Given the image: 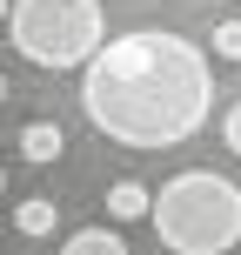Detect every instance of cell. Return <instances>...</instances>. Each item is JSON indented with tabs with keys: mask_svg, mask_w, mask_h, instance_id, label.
<instances>
[{
	"mask_svg": "<svg viewBox=\"0 0 241 255\" xmlns=\"http://www.w3.org/2000/svg\"><path fill=\"white\" fill-rule=\"evenodd\" d=\"M80 115L114 148H134V154L181 148L215 115V61L174 27H127L87 54Z\"/></svg>",
	"mask_w": 241,
	"mask_h": 255,
	"instance_id": "obj_1",
	"label": "cell"
},
{
	"mask_svg": "<svg viewBox=\"0 0 241 255\" xmlns=\"http://www.w3.org/2000/svg\"><path fill=\"white\" fill-rule=\"evenodd\" d=\"M167 255H228L241 242V188L215 168H181L148 202Z\"/></svg>",
	"mask_w": 241,
	"mask_h": 255,
	"instance_id": "obj_2",
	"label": "cell"
},
{
	"mask_svg": "<svg viewBox=\"0 0 241 255\" xmlns=\"http://www.w3.org/2000/svg\"><path fill=\"white\" fill-rule=\"evenodd\" d=\"M7 34L20 47V61L61 74V67H87V54L107 40V13L101 0H13Z\"/></svg>",
	"mask_w": 241,
	"mask_h": 255,
	"instance_id": "obj_3",
	"label": "cell"
},
{
	"mask_svg": "<svg viewBox=\"0 0 241 255\" xmlns=\"http://www.w3.org/2000/svg\"><path fill=\"white\" fill-rule=\"evenodd\" d=\"M20 154H27L34 168L61 161V154H67V134H61V121H27V128H20Z\"/></svg>",
	"mask_w": 241,
	"mask_h": 255,
	"instance_id": "obj_4",
	"label": "cell"
},
{
	"mask_svg": "<svg viewBox=\"0 0 241 255\" xmlns=\"http://www.w3.org/2000/svg\"><path fill=\"white\" fill-rule=\"evenodd\" d=\"M148 181H114V188H107V222H141L148 215Z\"/></svg>",
	"mask_w": 241,
	"mask_h": 255,
	"instance_id": "obj_5",
	"label": "cell"
},
{
	"mask_svg": "<svg viewBox=\"0 0 241 255\" xmlns=\"http://www.w3.org/2000/svg\"><path fill=\"white\" fill-rule=\"evenodd\" d=\"M61 255H127V242H121L114 229H74L61 242Z\"/></svg>",
	"mask_w": 241,
	"mask_h": 255,
	"instance_id": "obj_6",
	"label": "cell"
},
{
	"mask_svg": "<svg viewBox=\"0 0 241 255\" xmlns=\"http://www.w3.org/2000/svg\"><path fill=\"white\" fill-rule=\"evenodd\" d=\"M54 222H61V208H54L47 195H27V202L13 208V229L20 235H54Z\"/></svg>",
	"mask_w": 241,
	"mask_h": 255,
	"instance_id": "obj_7",
	"label": "cell"
},
{
	"mask_svg": "<svg viewBox=\"0 0 241 255\" xmlns=\"http://www.w3.org/2000/svg\"><path fill=\"white\" fill-rule=\"evenodd\" d=\"M208 47H215V61H241V20H221Z\"/></svg>",
	"mask_w": 241,
	"mask_h": 255,
	"instance_id": "obj_8",
	"label": "cell"
},
{
	"mask_svg": "<svg viewBox=\"0 0 241 255\" xmlns=\"http://www.w3.org/2000/svg\"><path fill=\"white\" fill-rule=\"evenodd\" d=\"M221 141H228V154H241V101L221 115Z\"/></svg>",
	"mask_w": 241,
	"mask_h": 255,
	"instance_id": "obj_9",
	"label": "cell"
},
{
	"mask_svg": "<svg viewBox=\"0 0 241 255\" xmlns=\"http://www.w3.org/2000/svg\"><path fill=\"white\" fill-rule=\"evenodd\" d=\"M0 108H7V74H0Z\"/></svg>",
	"mask_w": 241,
	"mask_h": 255,
	"instance_id": "obj_10",
	"label": "cell"
},
{
	"mask_svg": "<svg viewBox=\"0 0 241 255\" xmlns=\"http://www.w3.org/2000/svg\"><path fill=\"white\" fill-rule=\"evenodd\" d=\"M7 7H13V0H0V20H7Z\"/></svg>",
	"mask_w": 241,
	"mask_h": 255,
	"instance_id": "obj_11",
	"label": "cell"
},
{
	"mask_svg": "<svg viewBox=\"0 0 241 255\" xmlns=\"http://www.w3.org/2000/svg\"><path fill=\"white\" fill-rule=\"evenodd\" d=\"M0 195H7V168H0Z\"/></svg>",
	"mask_w": 241,
	"mask_h": 255,
	"instance_id": "obj_12",
	"label": "cell"
}]
</instances>
